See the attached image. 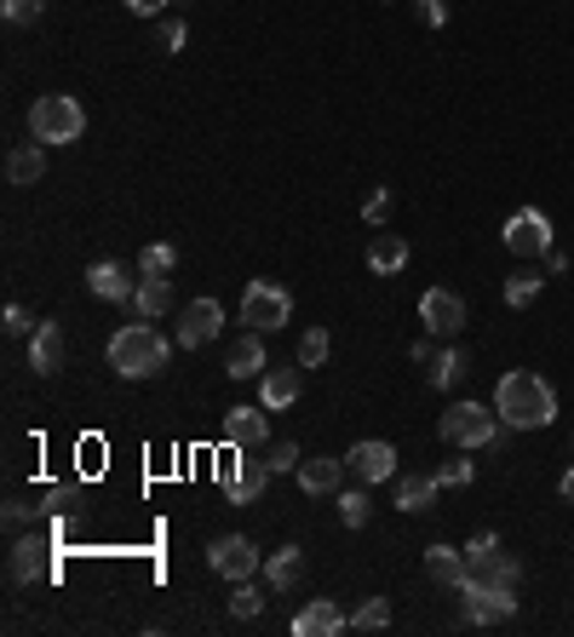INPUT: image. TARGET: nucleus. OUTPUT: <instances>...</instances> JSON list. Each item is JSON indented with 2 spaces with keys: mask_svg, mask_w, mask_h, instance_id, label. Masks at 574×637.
I'll return each mask as SVG.
<instances>
[{
  "mask_svg": "<svg viewBox=\"0 0 574 637\" xmlns=\"http://www.w3.org/2000/svg\"><path fill=\"white\" fill-rule=\"evenodd\" d=\"M494 414L511 431H545L558 420V391L545 385L534 368H511V373H500V385H494Z\"/></svg>",
  "mask_w": 574,
  "mask_h": 637,
  "instance_id": "nucleus-1",
  "label": "nucleus"
},
{
  "mask_svg": "<svg viewBox=\"0 0 574 637\" xmlns=\"http://www.w3.org/2000/svg\"><path fill=\"white\" fill-rule=\"evenodd\" d=\"M167 356H172V345L161 339V327H149L144 316L127 322V327H121V334L110 339V368H115L121 379H156V373L167 368Z\"/></svg>",
  "mask_w": 574,
  "mask_h": 637,
  "instance_id": "nucleus-2",
  "label": "nucleus"
},
{
  "mask_svg": "<svg viewBox=\"0 0 574 637\" xmlns=\"http://www.w3.org/2000/svg\"><path fill=\"white\" fill-rule=\"evenodd\" d=\"M437 437L454 443V448H506L511 443V425L494 414L488 402H454L437 420Z\"/></svg>",
  "mask_w": 574,
  "mask_h": 637,
  "instance_id": "nucleus-3",
  "label": "nucleus"
},
{
  "mask_svg": "<svg viewBox=\"0 0 574 637\" xmlns=\"http://www.w3.org/2000/svg\"><path fill=\"white\" fill-rule=\"evenodd\" d=\"M517 580H522V563L500 546V534H471V546H465V580H460V592H483V585H506V592H517Z\"/></svg>",
  "mask_w": 574,
  "mask_h": 637,
  "instance_id": "nucleus-4",
  "label": "nucleus"
},
{
  "mask_svg": "<svg viewBox=\"0 0 574 637\" xmlns=\"http://www.w3.org/2000/svg\"><path fill=\"white\" fill-rule=\"evenodd\" d=\"M87 133V110L69 92H46L30 104V138L35 144H75Z\"/></svg>",
  "mask_w": 574,
  "mask_h": 637,
  "instance_id": "nucleus-5",
  "label": "nucleus"
},
{
  "mask_svg": "<svg viewBox=\"0 0 574 637\" xmlns=\"http://www.w3.org/2000/svg\"><path fill=\"white\" fill-rule=\"evenodd\" d=\"M241 322L254 327V334H277V327L293 322V293L277 288V282H247V293H241Z\"/></svg>",
  "mask_w": 574,
  "mask_h": 637,
  "instance_id": "nucleus-6",
  "label": "nucleus"
},
{
  "mask_svg": "<svg viewBox=\"0 0 574 637\" xmlns=\"http://www.w3.org/2000/svg\"><path fill=\"white\" fill-rule=\"evenodd\" d=\"M500 242H506V253H517V259H545V253H552V219H545L540 208H517L506 219Z\"/></svg>",
  "mask_w": 574,
  "mask_h": 637,
  "instance_id": "nucleus-7",
  "label": "nucleus"
},
{
  "mask_svg": "<svg viewBox=\"0 0 574 637\" xmlns=\"http://www.w3.org/2000/svg\"><path fill=\"white\" fill-rule=\"evenodd\" d=\"M207 563H213V574H224V580H254V574L265 569V551L247 540V534H218V540L207 546Z\"/></svg>",
  "mask_w": 574,
  "mask_h": 637,
  "instance_id": "nucleus-8",
  "label": "nucleus"
},
{
  "mask_svg": "<svg viewBox=\"0 0 574 637\" xmlns=\"http://www.w3.org/2000/svg\"><path fill=\"white\" fill-rule=\"evenodd\" d=\"M218 322H224V304L218 299H190L184 311H179V322H172V339H179L184 350H202V345L218 339Z\"/></svg>",
  "mask_w": 574,
  "mask_h": 637,
  "instance_id": "nucleus-9",
  "label": "nucleus"
},
{
  "mask_svg": "<svg viewBox=\"0 0 574 637\" xmlns=\"http://www.w3.org/2000/svg\"><path fill=\"white\" fill-rule=\"evenodd\" d=\"M419 322H426V334H431V339H454L460 327L471 322V311H465V299H460V293L431 288L426 299H419Z\"/></svg>",
  "mask_w": 574,
  "mask_h": 637,
  "instance_id": "nucleus-10",
  "label": "nucleus"
},
{
  "mask_svg": "<svg viewBox=\"0 0 574 637\" xmlns=\"http://www.w3.org/2000/svg\"><path fill=\"white\" fill-rule=\"evenodd\" d=\"M46 574H53V546H46L41 534H23V540H12V551H7V580L12 585H35Z\"/></svg>",
  "mask_w": 574,
  "mask_h": 637,
  "instance_id": "nucleus-11",
  "label": "nucleus"
},
{
  "mask_svg": "<svg viewBox=\"0 0 574 637\" xmlns=\"http://www.w3.org/2000/svg\"><path fill=\"white\" fill-rule=\"evenodd\" d=\"M465 603V621L471 626H506L517 615V592H506V585H483V592H460Z\"/></svg>",
  "mask_w": 574,
  "mask_h": 637,
  "instance_id": "nucleus-12",
  "label": "nucleus"
},
{
  "mask_svg": "<svg viewBox=\"0 0 574 637\" xmlns=\"http://www.w3.org/2000/svg\"><path fill=\"white\" fill-rule=\"evenodd\" d=\"M345 466L357 471V482H396V448L368 437V443H357L351 454H345Z\"/></svg>",
  "mask_w": 574,
  "mask_h": 637,
  "instance_id": "nucleus-13",
  "label": "nucleus"
},
{
  "mask_svg": "<svg viewBox=\"0 0 574 637\" xmlns=\"http://www.w3.org/2000/svg\"><path fill=\"white\" fill-rule=\"evenodd\" d=\"M270 437V407H230L224 414V448H265Z\"/></svg>",
  "mask_w": 574,
  "mask_h": 637,
  "instance_id": "nucleus-14",
  "label": "nucleus"
},
{
  "mask_svg": "<svg viewBox=\"0 0 574 637\" xmlns=\"http://www.w3.org/2000/svg\"><path fill=\"white\" fill-rule=\"evenodd\" d=\"M293 632H299V637H339V632H351V615H345L334 597H311V603L293 615Z\"/></svg>",
  "mask_w": 574,
  "mask_h": 637,
  "instance_id": "nucleus-15",
  "label": "nucleus"
},
{
  "mask_svg": "<svg viewBox=\"0 0 574 637\" xmlns=\"http://www.w3.org/2000/svg\"><path fill=\"white\" fill-rule=\"evenodd\" d=\"M64 362H69V334H64L58 322H41L35 334H30V368H35L41 379H53Z\"/></svg>",
  "mask_w": 574,
  "mask_h": 637,
  "instance_id": "nucleus-16",
  "label": "nucleus"
},
{
  "mask_svg": "<svg viewBox=\"0 0 574 637\" xmlns=\"http://www.w3.org/2000/svg\"><path fill=\"white\" fill-rule=\"evenodd\" d=\"M265 482H270L265 460H236L230 471H224V500H230V505H254L265 494Z\"/></svg>",
  "mask_w": 574,
  "mask_h": 637,
  "instance_id": "nucleus-17",
  "label": "nucleus"
},
{
  "mask_svg": "<svg viewBox=\"0 0 574 637\" xmlns=\"http://www.w3.org/2000/svg\"><path fill=\"white\" fill-rule=\"evenodd\" d=\"M270 368V356H265V339L254 334V327H247L241 339H230V350H224V373L230 379H259Z\"/></svg>",
  "mask_w": 574,
  "mask_h": 637,
  "instance_id": "nucleus-18",
  "label": "nucleus"
},
{
  "mask_svg": "<svg viewBox=\"0 0 574 637\" xmlns=\"http://www.w3.org/2000/svg\"><path fill=\"white\" fill-rule=\"evenodd\" d=\"M351 471L345 460H334V454H311V460H299V489L305 494H339V477Z\"/></svg>",
  "mask_w": 574,
  "mask_h": 637,
  "instance_id": "nucleus-19",
  "label": "nucleus"
},
{
  "mask_svg": "<svg viewBox=\"0 0 574 637\" xmlns=\"http://www.w3.org/2000/svg\"><path fill=\"white\" fill-rule=\"evenodd\" d=\"M299 385H305V379H299V368H277V362H270V368L259 373V402L270 407V414H282V407L299 402Z\"/></svg>",
  "mask_w": 574,
  "mask_h": 637,
  "instance_id": "nucleus-20",
  "label": "nucleus"
},
{
  "mask_svg": "<svg viewBox=\"0 0 574 637\" xmlns=\"http://www.w3.org/2000/svg\"><path fill=\"white\" fill-rule=\"evenodd\" d=\"M408 259H414V253H408V242L396 236V231H380V236L368 242V270L373 276H403Z\"/></svg>",
  "mask_w": 574,
  "mask_h": 637,
  "instance_id": "nucleus-21",
  "label": "nucleus"
},
{
  "mask_svg": "<svg viewBox=\"0 0 574 637\" xmlns=\"http://www.w3.org/2000/svg\"><path fill=\"white\" fill-rule=\"evenodd\" d=\"M87 288H92L98 299H110V304H133V288H138V282H133V276L121 270L115 259H98V265L87 270Z\"/></svg>",
  "mask_w": 574,
  "mask_h": 637,
  "instance_id": "nucleus-22",
  "label": "nucleus"
},
{
  "mask_svg": "<svg viewBox=\"0 0 574 637\" xmlns=\"http://www.w3.org/2000/svg\"><path fill=\"white\" fill-rule=\"evenodd\" d=\"M437 494H442V482L437 477H396V512H414V517H426L437 512Z\"/></svg>",
  "mask_w": 574,
  "mask_h": 637,
  "instance_id": "nucleus-23",
  "label": "nucleus"
},
{
  "mask_svg": "<svg viewBox=\"0 0 574 637\" xmlns=\"http://www.w3.org/2000/svg\"><path fill=\"white\" fill-rule=\"evenodd\" d=\"M299 574H305V551H299V546H282V551L265 557V585H270V592H293Z\"/></svg>",
  "mask_w": 574,
  "mask_h": 637,
  "instance_id": "nucleus-24",
  "label": "nucleus"
},
{
  "mask_svg": "<svg viewBox=\"0 0 574 637\" xmlns=\"http://www.w3.org/2000/svg\"><path fill=\"white\" fill-rule=\"evenodd\" d=\"M426 574H431L437 585H448V592H460V580H465V551H454L448 540H437V546L426 551Z\"/></svg>",
  "mask_w": 574,
  "mask_h": 637,
  "instance_id": "nucleus-25",
  "label": "nucleus"
},
{
  "mask_svg": "<svg viewBox=\"0 0 574 637\" xmlns=\"http://www.w3.org/2000/svg\"><path fill=\"white\" fill-rule=\"evenodd\" d=\"M7 178L12 185H41L46 178V144H18L7 156Z\"/></svg>",
  "mask_w": 574,
  "mask_h": 637,
  "instance_id": "nucleus-26",
  "label": "nucleus"
},
{
  "mask_svg": "<svg viewBox=\"0 0 574 637\" xmlns=\"http://www.w3.org/2000/svg\"><path fill=\"white\" fill-rule=\"evenodd\" d=\"M167 304H172V288H167V276H144V282L133 288V311H138L144 322L167 316Z\"/></svg>",
  "mask_w": 574,
  "mask_h": 637,
  "instance_id": "nucleus-27",
  "label": "nucleus"
},
{
  "mask_svg": "<svg viewBox=\"0 0 574 637\" xmlns=\"http://www.w3.org/2000/svg\"><path fill=\"white\" fill-rule=\"evenodd\" d=\"M426 379H431L437 391H454L460 379H465V350H460V345H437V356H431V373H426Z\"/></svg>",
  "mask_w": 574,
  "mask_h": 637,
  "instance_id": "nucleus-28",
  "label": "nucleus"
},
{
  "mask_svg": "<svg viewBox=\"0 0 574 637\" xmlns=\"http://www.w3.org/2000/svg\"><path fill=\"white\" fill-rule=\"evenodd\" d=\"M540 282H545L540 270H517V276H506V304H511V311H529V304L540 299Z\"/></svg>",
  "mask_w": 574,
  "mask_h": 637,
  "instance_id": "nucleus-29",
  "label": "nucleus"
},
{
  "mask_svg": "<svg viewBox=\"0 0 574 637\" xmlns=\"http://www.w3.org/2000/svg\"><path fill=\"white\" fill-rule=\"evenodd\" d=\"M172 265H179V247L172 242H149L138 253V276H172Z\"/></svg>",
  "mask_w": 574,
  "mask_h": 637,
  "instance_id": "nucleus-30",
  "label": "nucleus"
},
{
  "mask_svg": "<svg viewBox=\"0 0 574 637\" xmlns=\"http://www.w3.org/2000/svg\"><path fill=\"white\" fill-rule=\"evenodd\" d=\"M230 615L236 621H254V615H265V592L254 580H236V592H230Z\"/></svg>",
  "mask_w": 574,
  "mask_h": 637,
  "instance_id": "nucleus-31",
  "label": "nucleus"
},
{
  "mask_svg": "<svg viewBox=\"0 0 574 637\" xmlns=\"http://www.w3.org/2000/svg\"><path fill=\"white\" fill-rule=\"evenodd\" d=\"M385 626H391V603H385V597H368V603H357L351 632H385Z\"/></svg>",
  "mask_w": 574,
  "mask_h": 637,
  "instance_id": "nucleus-32",
  "label": "nucleus"
},
{
  "mask_svg": "<svg viewBox=\"0 0 574 637\" xmlns=\"http://www.w3.org/2000/svg\"><path fill=\"white\" fill-rule=\"evenodd\" d=\"M328 350H334L328 327H311V334L299 339V368H322V362H328Z\"/></svg>",
  "mask_w": 574,
  "mask_h": 637,
  "instance_id": "nucleus-33",
  "label": "nucleus"
},
{
  "mask_svg": "<svg viewBox=\"0 0 574 637\" xmlns=\"http://www.w3.org/2000/svg\"><path fill=\"white\" fill-rule=\"evenodd\" d=\"M368 517H373V500H368L362 489H345V494H339V523H345V528H362Z\"/></svg>",
  "mask_w": 574,
  "mask_h": 637,
  "instance_id": "nucleus-34",
  "label": "nucleus"
},
{
  "mask_svg": "<svg viewBox=\"0 0 574 637\" xmlns=\"http://www.w3.org/2000/svg\"><path fill=\"white\" fill-rule=\"evenodd\" d=\"M299 460H305V454H299V443H270V454H265L270 477H293V471H299Z\"/></svg>",
  "mask_w": 574,
  "mask_h": 637,
  "instance_id": "nucleus-35",
  "label": "nucleus"
},
{
  "mask_svg": "<svg viewBox=\"0 0 574 637\" xmlns=\"http://www.w3.org/2000/svg\"><path fill=\"white\" fill-rule=\"evenodd\" d=\"M0 327H7V334H12V339H30V334H35V327H41V322H35L30 311H23V304H7V316H0Z\"/></svg>",
  "mask_w": 574,
  "mask_h": 637,
  "instance_id": "nucleus-36",
  "label": "nucleus"
},
{
  "mask_svg": "<svg viewBox=\"0 0 574 637\" xmlns=\"http://www.w3.org/2000/svg\"><path fill=\"white\" fill-rule=\"evenodd\" d=\"M0 12H7V23H41L46 0H0Z\"/></svg>",
  "mask_w": 574,
  "mask_h": 637,
  "instance_id": "nucleus-37",
  "label": "nucleus"
},
{
  "mask_svg": "<svg viewBox=\"0 0 574 637\" xmlns=\"http://www.w3.org/2000/svg\"><path fill=\"white\" fill-rule=\"evenodd\" d=\"M471 477H477V466H471V460H442V471H437L442 489H465Z\"/></svg>",
  "mask_w": 574,
  "mask_h": 637,
  "instance_id": "nucleus-38",
  "label": "nucleus"
},
{
  "mask_svg": "<svg viewBox=\"0 0 574 637\" xmlns=\"http://www.w3.org/2000/svg\"><path fill=\"white\" fill-rule=\"evenodd\" d=\"M385 219H391V190H373L368 208H362V224H373V231H380Z\"/></svg>",
  "mask_w": 574,
  "mask_h": 637,
  "instance_id": "nucleus-39",
  "label": "nucleus"
},
{
  "mask_svg": "<svg viewBox=\"0 0 574 637\" xmlns=\"http://www.w3.org/2000/svg\"><path fill=\"white\" fill-rule=\"evenodd\" d=\"M156 41H161V53H184V18H167L156 30Z\"/></svg>",
  "mask_w": 574,
  "mask_h": 637,
  "instance_id": "nucleus-40",
  "label": "nucleus"
},
{
  "mask_svg": "<svg viewBox=\"0 0 574 637\" xmlns=\"http://www.w3.org/2000/svg\"><path fill=\"white\" fill-rule=\"evenodd\" d=\"M414 12L426 18V30H448V0H414Z\"/></svg>",
  "mask_w": 574,
  "mask_h": 637,
  "instance_id": "nucleus-41",
  "label": "nucleus"
},
{
  "mask_svg": "<svg viewBox=\"0 0 574 637\" xmlns=\"http://www.w3.org/2000/svg\"><path fill=\"white\" fill-rule=\"evenodd\" d=\"M121 7H127L133 18H161V12H167V0H121Z\"/></svg>",
  "mask_w": 574,
  "mask_h": 637,
  "instance_id": "nucleus-42",
  "label": "nucleus"
},
{
  "mask_svg": "<svg viewBox=\"0 0 574 637\" xmlns=\"http://www.w3.org/2000/svg\"><path fill=\"white\" fill-rule=\"evenodd\" d=\"M408 356H414V362H426V368H431V356H437V339H431V334H426V339H414V345H408Z\"/></svg>",
  "mask_w": 574,
  "mask_h": 637,
  "instance_id": "nucleus-43",
  "label": "nucleus"
},
{
  "mask_svg": "<svg viewBox=\"0 0 574 637\" xmlns=\"http://www.w3.org/2000/svg\"><path fill=\"white\" fill-rule=\"evenodd\" d=\"M7 523L23 528V523H30V505H23V500H7Z\"/></svg>",
  "mask_w": 574,
  "mask_h": 637,
  "instance_id": "nucleus-44",
  "label": "nucleus"
},
{
  "mask_svg": "<svg viewBox=\"0 0 574 637\" xmlns=\"http://www.w3.org/2000/svg\"><path fill=\"white\" fill-rule=\"evenodd\" d=\"M545 270L563 276V270H569V253H558V247H552V253H545Z\"/></svg>",
  "mask_w": 574,
  "mask_h": 637,
  "instance_id": "nucleus-45",
  "label": "nucleus"
},
{
  "mask_svg": "<svg viewBox=\"0 0 574 637\" xmlns=\"http://www.w3.org/2000/svg\"><path fill=\"white\" fill-rule=\"evenodd\" d=\"M558 494H563V505H574V466L563 471V482H558Z\"/></svg>",
  "mask_w": 574,
  "mask_h": 637,
  "instance_id": "nucleus-46",
  "label": "nucleus"
}]
</instances>
